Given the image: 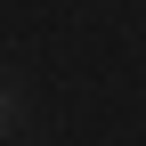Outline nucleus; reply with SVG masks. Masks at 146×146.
I'll use <instances>...</instances> for the list:
<instances>
[{
    "mask_svg": "<svg viewBox=\"0 0 146 146\" xmlns=\"http://www.w3.org/2000/svg\"><path fill=\"white\" fill-rule=\"evenodd\" d=\"M0 114H8V98H0Z\"/></svg>",
    "mask_w": 146,
    "mask_h": 146,
    "instance_id": "obj_1",
    "label": "nucleus"
}]
</instances>
